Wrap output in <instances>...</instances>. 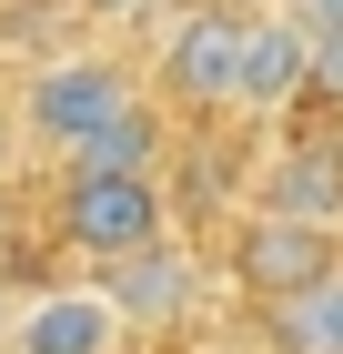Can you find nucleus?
Wrapping results in <instances>:
<instances>
[{"label":"nucleus","instance_id":"15","mask_svg":"<svg viewBox=\"0 0 343 354\" xmlns=\"http://www.w3.org/2000/svg\"><path fill=\"white\" fill-rule=\"evenodd\" d=\"M192 354H233V344H192Z\"/></svg>","mask_w":343,"mask_h":354},{"label":"nucleus","instance_id":"14","mask_svg":"<svg viewBox=\"0 0 343 354\" xmlns=\"http://www.w3.org/2000/svg\"><path fill=\"white\" fill-rule=\"evenodd\" d=\"M10 233H21V223H10V183H0V263H10Z\"/></svg>","mask_w":343,"mask_h":354},{"label":"nucleus","instance_id":"6","mask_svg":"<svg viewBox=\"0 0 343 354\" xmlns=\"http://www.w3.org/2000/svg\"><path fill=\"white\" fill-rule=\"evenodd\" d=\"M101 273H111V294H121V314H132L141 344L192 334V324H202V304H212V253L192 243V233H161V243L121 253V263H101Z\"/></svg>","mask_w":343,"mask_h":354},{"label":"nucleus","instance_id":"13","mask_svg":"<svg viewBox=\"0 0 343 354\" xmlns=\"http://www.w3.org/2000/svg\"><path fill=\"white\" fill-rule=\"evenodd\" d=\"M10 324H21V283L0 273V354H10Z\"/></svg>","mask_w":343,"mask_h":354},{"label":"nucleus","instance_id":"8","mask_svg":"<svg viewBox=\"0 0 343 354\" xmlns=\"http://www.w3.org/2000/svg\"><path fill=\"white\" fill-rule=\"evenodd\" d=\"M242 203L343 233V122L333 132H273V152H263V172L242 183Z\"/></svg>","mask_w":343,"mask_h":354},{"label":"nucleus","instance_id":"9","mask_svg":"<svg viewBox=\"0 0 343 354\" xmlns=\"http://www.w3.org/2000/svg\"><path fill=\"white\" fill-rule=\"evenodd\" d=\"M263 354H343V273L303 283L293 304H263Z\"/></svg>","mask_w":343,"mask_h":354},{"label":"nucleus","instance_id":"7","mask_svg":"<svg viewBox=\"0 0 343 354\" xmlns=\"http://www.w3.org/2000/svg\"><path fill=\"white\" fill-rule=\"evenodd\" d=\"M303 102H313V30H303L293 0H263V10H253V41H242V102H233V122L283 132Z\"/></svg>","mask_w":343,"mask_h":354},{"label":"nucleus","instance_id":"4","mask_svg":"<svg viewBox=\"0 0 343 354\" xmlns=\"http://www.w3.org/2000/svg\"><path fill=\"white\" fill-rule=\"evenodd\" d=\"M343 273V233L333 223H293V213H263V203H242L233 233H222V283H233L253 314L263 304H293L303 283Z\"/></svg>","mask_w":343,"mask_h":354},{"label":"nucleus","instance_id":"2","mask_svg":"<svg viewBox=\"0 0 343 354\" xmlns=\"http://www.w3.org/2000/svg\"><path fill=\"white\" fill-rule=\"evenodd\" d=\"M182 233V203H172V162H61L51 172V243L81 253L101 273L121 253Z\"/></svg>","mask_w":343,"mask_h":354},{"label":"nucleus","instance_id":"3","mask_svg":"<svg viewBox=\"0 0 343 354\" xmlns=\"http://www.w3.org/2000/svg\"><path fill=\"white\" fill-rule=\"evenodd\" d=\"M253 10L263 0H172L152 21V51H141V71H152L161 111L172 122H222V111L242 102V41H253Z\"/></svg>","mask_w":343,"mask_h":354},{"label":"nucleus","instance_id":"1","mask_svg":"<svg viewBox=\"0 0 343 354\" xmlns=\"http://www.w3.org/2000/svg\"><path fill=\"white\" fill-rule=\"evenodd\" d=\"M21 142L30 162H172V111L152 71L111 41H61L21 71Z\"/></svg>","mask_w":343,"mask_h":354},{"label":"nucleus","instance_id":"12","mask_svg":"<svg viewBox=\"0 0 343 354\" xmlns=\"http://www.w3.org/2000/svg\"><path fill=\"white\" fill-rule=\"evenodd\" d=\"M303 10V30H343V0H293Z\"/></svg>","mask_w":343,"mask_h":354},{"label":"nucleus","instance_id":"10","mask_svg":"<svg viewBox=\"0 0 343 354\" xmlns=\"http://www.w3.org/2000/svg\"><path fill=\"white\" fill-rule=\"evenodd\" d=\"M71 10H81V21H101V30H152L172 0H71Z\"/></svg>","mask_w":343,"mask_h":354},{"label":"nucleus","instance_id":"5","mask_svg":"<svg viewBox=\"0 0 343 354\" xmlns=\"http://www.w3.org/2000/svg\"><path fill=\"white\" fill-rule=\"evenodd\" d=\"M10 354H141V334L111 294V273H51V283H21Z\"/></svg>","mask_w":343,"mask_h":354},{"label":"nucleus","instance_id":"11","mask_svg":"<svg viewBox=\"0 0 343 354\" xmlns=\"http://www.w3.org/2000/svg\"><path fill=\"white\" fill-rule=\"evenodd\" d=\"M30 142H21V102H10V91H0V183H10V162H21Z\"/></svg>","mask_w":343,"mask_h":354}]
</instances>
